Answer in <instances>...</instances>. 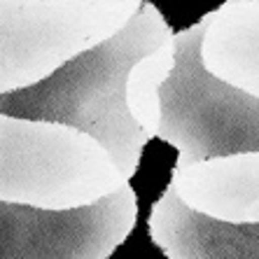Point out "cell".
Instances as JSON below:
<instances>
[{
  "instance_id": "obj_1",
  "label": "cell",
  "mask_w": 259,
  "mask_h": 259,
  "mask_svg": "<svg viewBox=\"0 0 259 259\" xmlns=\"http://www.w3.org/2000/svg\"><path fill=\"white\" fill-rule=\"evenodd\" d=\"M168 37L173 30L159 7L143 0L115 35L68 59L35 84L0 94V112L82 128L108 147L131 180L150 138L133 121L124 101L126 72Z\"/></svg>"
},
{
  "instance_id": "obj_2",
  "label": "cell",
  "mask_w": 259,
  "mask_h": 259,
  "mask_svg": "<svg viewBox=\"0 0 259 259\" xmlns=\"http://www.w3.org/2000/svg\"><path fill=\"white\" fill-rule=\"evenodd\" d=\"M128 185L108 147L87 131L0 112V201L72 210Z\"/></svg>"
},
{
  "instance_id": "obj_3",
  "label": "cell",
  "mask_w": 259,
  "mask_h": 259,
  "mask_svg": "<svg viewBox=\"0 0 259 259\" xmlns=\"http://www.w3.org/2000/svg\"><path fill=\"white\" fill-rule=\"evenodd\" d=\"M175 63L163 79L157 138L178 161L259 150V98L212 77L199 56L201 21L173 33Z\"/></svg>"
},
{
  "instance_id": "obj_4",
  "label": "cell",
  "mask_w": 259,
  "mask_h": 259,
  "mask_svg": "<svg viewBox=\"0 0 259 259\" xmlns=\"http://www.w3.org/2000/svg\"><path fill=\"white\" fill-rule=\"evenodd\" d=\"M143 0H0V94L45 79L115 35Z\"/></svg>"
},
{
  "instance_id": "obj_5",
  "label": "cell",
  "mask_w": 259,
  "mask_h": 259,
  "mask_svg": "<svg viewBox=\"0 0 259 259\" xmlns=\"http://www.w3.org/2000/svg\"><path fill=\"white\" fill-rule=\"evenodd\" d=\"M138 217L131 185L72 210L0 201V259H108Z\"/></svg>"
},
{
  "instance_id": "obj_6",
  "label": "cell",
  "mask_w": 259,
  "mask_h": 259,
  "mask_svg": "<svg viewBox=\"0 0 259 259\" xmlns=\"http://www.w3.org/2000/svg\"><path fill=\"white\" fill-rule=\"evenodd\" d=\"M168 189L201 215L259 222V150L175 161Z\"/></svg>"
},
{
  "instance_id": "obj_7",
  "label": "cell",
  "mask_w": 259,
  "mask_h": 259,
  "mask_svg": "<svg viewBox=\"0 0 259 259\" xmlns=\"http://www.w3.org/2000/svg\"><path fill=\"white\" fill-rule=\"evenodd\" d=\"M150 238L170 259H259V222H222L182 203L168 187L152 205Z\"/></svg>"
},
{
  "instance_id": "obj_8",
  "label": "cell",
  "mask_w": 259,
  "mask_h": 259,
  "mask_svg": "<svg viewBox=\"0 0 259 259\" xmlns=\"http://www.w3.org/2000/svg\"><path fill=\"white\" fill-rule=\"evenodd\" d=\"M199 21L203 68L259 98V0H227Z\"/></svg>"
},
{
  "instance_id": "obj_9",
  "label": "cell",
  "mask_w": 259,
  "mask_h": 259,
  "mask_svg": "<svg viewBox=\"0 0 259 259\" xmlns=\"http://www.w3.org/2000/svg\"><path fill=\"white\" fill-rule=\"evenodd\" d=\"M175 63V40L168 37L157 49L140 56L126 72L124 84V101L131 112L133 121L143 128L147 138H157L159 117H161V89L163 79L170 75Z\"/></svg>"
}]
</instances>
